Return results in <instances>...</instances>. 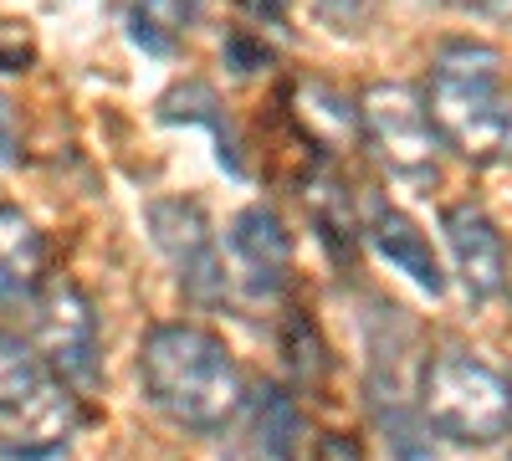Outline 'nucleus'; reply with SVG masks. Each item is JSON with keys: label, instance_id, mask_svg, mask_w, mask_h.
I'll use <instances>...</instances> for the list:
<instances>
[{"label": "nucleus", "instance_id": "aec40b11", "mask_svg": "<svg viewBox=\"0 0 512 461\" xmlns=\"http://www.w3.org/2000/svg\"><path fill=\"white\" fill-rule=\"evenodd\" d=\"M0 159H16V113L0 98Z\"/></svg>", "mask_w": 512, "mask_h": 461}, {"label": "nucleus", "instance_id": "dca6fc26", "mask_svg": "<svg viewBox=\"0 0 512 461\" xmlns=\"http://www.w3.org/2000/svg\"><path fill=\"white\" fill-rule=\"evenodd\" d=\"M287 364H292L297 380H308V385H318V380H323V369H328L323 344H318V328H313L303 313L287 318Z\"/></svg>", "mask_w": 512, "mask_h": 461}, {"label": "nucleus", "instance_id": "f8f14e48", "mask_svg": "<svg viewBox=\"0 0 512 461\" xmlns=\"http://www.w3.org/2000/svg\"><path fill=\"white\" fill-rule=\"evenodd\" d=\"M159 118L164 123H200V129L216 134V159L226 164L231 175H246V164H241V134H236V123L221 103V93L210 88V82L190 77V82H175L164 98H159Z\"/></svg>", "mask_w": 512, "mask_h": 461}, {"label": "nucleus", "instance_id": "9d476101", "mask_svg": "<svg viewBox=\"0 0 512 461\" xmlns=\"http://www.w3.org/2000/svg\"><path fill=\"white\" fill-rule=\"evenodd\" d=\"M369 241H374L379 257L390 262L395 272H405L420 292H431V298H441V292H446V272H441V262H436L431 241H425V231H420L405 211H395V205H374Z\"/></svg>", "mask_w": 512, "mask_h": 461}, {"label": "nucleus", "instance_id": "7ed1b4c3", "mask_svg": "<svg viewBox=\"0 0 512 461\" xmlns=\"http://www.w3.org/2000/svg\"><path fill=\"white\" fill-rule=\"evenodd\" d=\"M420 415L456 446H492L512 431V380L466 349H441L420 369Z\"/></svg>", "mask_w": 512, "mask_h": 461}, {"label": "nucleus", "instance_id": "9b49d317", "mask_svg": "<svg viewBox=\"0 0 512 461\" xmlns=\"http://www.w3.org/2000/svg\"><path fill=\"white\" fill-rule=\"evenodd\" d=\"M41 267H47L41 231L16 205H0V308H31V298L47 282Z\"/></svg>", "mask_w": 512, "mask_h": 461}, {"label": "nucleus", "instance_id": "20e7f679", "mask_svg": "<svg viewBox=\"0 0 512 461\" xmlns=\"http://www.w3.org/2000/svg\"><path fill=\"white\" fill-rule=\"evenodd\" d=\"M359 134L364 149L410 185H436L441 175V139L425 118V103L405 82H369L359 93Z\"/></svg>", "mask_w": 512, "mask_h": 461}, {"label": "nucleus", "instance_id": "423d86ee", "mask_svg": "<svg viewBox=\"0 0 512 461\" xmlns=\"http://www.w3.org/2000/svg\"><path fill=\"white\" fill-rule=\"evenodd\" d=\"M31 344L52 374H62V385H93L98 380V313L88 303V292L77 282H41L31 298Z\"/></svg>", "mask_w": 512, "mask_h": 461}, {"label": "nucleus", "instance_id": "f3484780", "mask_svg": "<svg viewBox=\"0 0 512 461\" xmlns=\"http://www.w3.org/2000/svg\"><path fill=\"white\" fill-rule=\"evenodd\" d=\"M221 52H226V67L236 77H251V72H267L272 67V47H267L262 36H251V31H231Z\"/></svg>", "mask_w": 512, "mask_h": 461}, {"label": "nucleus", "instance_id": "2eb2a0df", "mask_svg": "<svg viewBox=\"0 0 512 461\" xmlns=\"http://www.w3.org/2000/svg\"><path fill=\"white\" fill-rule=\"evenodd\" d=\"M200 21V0H134L128 6V36L149 57H169Z\"/></svg>", "mask_w": 512, "mask_h": 461}, {"label": "nucleus", "instance_id": "1a4fd4ad", "mask_svg": "<svg viewBox=\"0 0 512 461\" xmlns=\"http://www.w3.org/2000/svg\"><path fill=\"white\" fill-rule=\"evenodd\" d=\"M287 113H292L297 139L308 144L313 159H333V154H344L354 139H364L359 134V103L338 98L328 82H292Z\"/></svg>", "mask_w": 512, "mask_h": 461}, {"label": "nucleus", "instance_id": "f03ea898", "mask_svg": "<svg viewBox=\"0 0 512 461\" xmlns=\"http://www.w3.org/2000/svg\"><path fill=\"white\" fill-rule=\"evenodd\" d=\"M425 118L441 149L472 164L512 159V93L502 88V52L482 41H446L425 77Z\"/></svg>", "mask_w": 512, "mask_h": 461}, {"label": "nucleus", "instance_id": "a211bd4d", "mask_svg": "<svg viewBox=\"0 0 512 461\" xmlns=\"http://www.w3.org/2000/svg\"><path fill=\"white\" fill-rule=\"evenodd\" d=\"M313 11L333 26V31H359L374 11V0H313Z\"/></svg>", "mask_w": 512, "mask_h": 461}, {"label": "nucleus", "instance_id": "39448f33", "mask_svg": "<svg viewBox=\"0 0 512 461\" xmlns=\"http://www.w3.org/2000/svg\"><path fill=\"white\" fill-rule=\"evenodd\" d=\"M149 231L154 246L175 267L185 298L200 308H221L231 298V267L226 251L216 246V231H210V216L200 200H154L149 205Z\"/></svg>", "mask_w": 512, "mask_h": 461}, {"label": "nucleus", "instance_id": "f257e3e1", "mask_svg": "<svg viewBox=\"0 0 512 461\" xmlns=\"http://www.w3.org/2000/svg\"><path fill=\"white\" fill-rule=\"evenodd\" d=\"M139 380L159 415H169L185 431H226L236 410L246 405L241 369L231 349L205 328L190 323H159L139 349Z\"/></svg>", "mask_w": 512, "mask_h": 461}, {"label": "nucleus", "instance_id": "6e6552de", "mask_svg": "<svg viewBox=\"0 0 512 461\" xmlns=\"http://www.w3.org/2000/svg\"><path fill=\"white\" fill-rule=\"evenodd\" d=\"M231 272L256 292V298H277L292 277V236L277 211L267 205H246L231 221Z\"/></svg>", "mask_w": 512, "mask_h": 461}, {"label": "nucleus", "instance_id": "0eeeda50", "mask_svg": "<svg viewBox=\"0 0 512 461\" xmlns=\"http://www.w3.org/2000/svg\"><path fill=\"white\" fill-rule=\"evenodd\" d=\"M441 231H446V246H451V262H456V277L466 287V298H497L507 287V246H502V231L492 226V216L482 205L461 200V205H446L441 211Z\"/></svg>", "mask_w": 512, "mask_h": 461}, {"label": "nucleus", "instance_id": "6ab92c4d", "mask_svg": "<svg viewBox=\"0 0 512 461\" xmlns=\"http://www.w3.org/2000/svg\"><path fill=\"white\" fill-rule=\"evenodd\" d=\"M313 461H364V446L344 431H323L313 446Z\"/></svg>", "mask_w": 512, "mask_h": 461}, {"label": "nucleus", "instance_id": "ddd939ff", "mask_svg": "<svg viewBox=\"0 0 512 461\" xmlns=\"http://www.w3.org/2000/svg\"><path fill=\"white\" fill-rule=\"evenodd\" d=\"M246 431H251V446L262 461H297V446H303V410L297 400L277 385H262L246 395Z\"/></svg>", "mask_w": 512, "mask_h": 461}, {"label": "nucleus", "instance_id": "4468645a", "mask_svg": "<svg viewBox=\"0 0 512 461\" xmlns=\"http://www.w3.org/2000/svg\"><path fill=\"white\" fill-rule=\"evenodd\" d=\"M52 395L47 385V364H41L36 344L21 333L0 328V415H31Z\"/></svg>", "mask_w": 512, "mask_h": 461}]
</instances>
